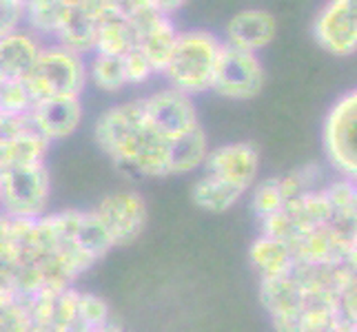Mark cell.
<instances>
[{"label": "cell", "mask_w": 357, "mask_h": 332, "mask_svg": "<svg viewBox=\"0 0 357 332\" xmlns=\"http://www.w3.org/2000/svg\"><path fill=\"white\" fill-rule=\"evenodd\" d=\"M76 332H102V328L100 330H76Z\"/></svg>", "instance_id": "cell-37"}, {"label": "cell", "mask_w": 357, "mask_h": 332, "mask_svg": "<svg viewBox=\"0 0 357 332\" xmlns=\"http://www.w3.org/2000/svg\"><path fill=\"white\" fill-rule=\"evenodd\" d=\"M52 198V177L45 162L0 171V213L11 219H38Z\"/></svg>", "instance_id": "cell-4"}, {"label": "cell", "mask_w": 357, "mask_h": 332, "mask_svg": "<svg viewBox=\"0 0 357 332\" xmlns=\"http://www.w3.org/2000/svg\"><path fill=\"white\" fill-rule=\"evenodd\" d=\"M58 3H63L65 7H76V5H82V0H58Z\"/></svg>", "instance_id": "cell-36"}, {"label": "cell", "mask_w": 357, "mask_h": 332, "mask_svg": "<svg viewBox=\"0 0 357 332\" xmlns=\"http://www.w3.org/2000/svg\"><path fill=\"white\" fill-rule=\"evenodd\" d=\"M49 149H52V142H47L38 131H33L31 127L22 129L5 144H0V171L45 162Z\"/></svg>", "instance_id": "cell-21"}, {"label": "cell", "mask_w": 357, "mask_h": 332, "mask_svg": "<svg viewBox=\"0 0 357 332\" xmlns=\"http://www.w3.org/2000/svg\"><path fill=\"white\" fill-rule=\"evenodd\" d=\"M324 193L333 206L337 219H355L357 215V191L355 180L351 177H335L324 184Z\"/></svg>", "instance_id": "cell-26"}, {"label": "cell", "mask_w": 357, "mask_h": 332, "mask_svg": "<svg viewBox=\"0 0 357 332\" xmlns=\"http://www.w3.org/2000/svg\"><path fill=\"white\" fill-rule=\"evenodd\" d=\"M33 97L24 78H0V113L29 116Z\"/></svg>", "instance_id": "cell-25"}, {"label": "cell", "mask_w": 357, "mask_h": 332, "mask_svg": "<svg viewBox=\"0 0 357 332\" xmlns=\"http://www.w3.org/2000/svg\"><path fill=\"white\" fill-rule=\"evenodd\" d=\"M264 89V67L257 54L222 42L213 71L211 91L229 100H251Z\"/></svg>", "instance_id": "cell-7"}, {"label": "cell", "mask_w": 357, "mask_h": 332, "mask_svg": "<svg viewBox=\"0 0 357 332\" xmlns=\"http://www.w3.org/2000/svg\"><path fill=\"white\" fill-rule=\"evenodd\" d=\"M84 109L80 97H43L36 100L29 111V125L38 131L47 142H58L69 138L82 125Z\"/></svg>", "instance_id": "cell-13"}, {"label": "cell", "mask_w": 357, "mask_h": 332, "mask_svg": "<svg viewBox=\"0 0 357 332\" xmlns=\"http://www.w3.org/2000/svg\"><path fill=\"white\" fill-rule=\"evenodd\" d=\"M87 78L96 89L105 93H118L127 87L125 67H122V56H105L91 54L87 63Z\"/></svg>", "instance_id": "cell-24"}, {"label": "cell", "mask_w": 357, "mask_h": 332, "mask_svg": "<svg viewBox=\"0 0 357 332\" xmlns=\"http://www.w3.org/2000/svg\"><path fill=\"white\" fill-rule=\"evenodd\" d=\"M140 104L149 127L165 140H174L178 135L200 127L193 97L174 87L158 89L140 97Z\"/></svg>", "instance_id": "cell-8"}, {"label": "cell", "mask_w": 357, "mask_h": 332, "mask_svg": "<svg viewBox=\"0 0 357 332\" xmlns=\"http://www.w3.org/2000/svg\"><path fill=\"white\" fill-rule=\"evenodd\" d=\"M153 3V9L160 11V14L165 16H171L174 18V14H178V11L189 3V0H151Z\"/></svg>", "instance_id": "cell-32"}, {"label": "cell", "mask_w": 357, "mask_h": 332, "mask_svg": "<svg viewBox=\"0 0 357 332\" xmlns=\"http://www.w3.org/2000/svg\"><path fill=\"white\" fill-rule=\"evenodd\" d=\"M16 299H18V294H16L14 290H11V288L5 284V281H0V313H3L9 303H14Z\"/></svg>", "instance_id": "cell-33"}, {"label": "cell", "mask_w": 357, "mask_h": 332, "mask_svg": "<svg viewBox=\"0 0 357 332\" xmlns=\"http://www.w3.org/2000/svg\"><path fill=\"white\" fill-rule=\"evenodd\" d=\"M135 24V33L138 40L135 47L146 56V60L151 63L158 76H162V71L169 63L171 54H174L176 42H178V27L171 16L160 14V11H146L142 16L131 18Z\"/></svg>", "instance_id": "cell-14"}, {"label": "cell", "mask_w": 357, "mask_h": 332, "mask_svg": "<svg viewBox=\"0 0 357 332\" xmlns=\"http://www.w3.org/2000/svg\"><path fill=\"white\" fill-rule=\"evenodd\" d=\"M298 264H355L357 235L355 219H333L306 230L291 244Z\"/></svg>", "instance_id": "cell-5"}, {"label": "cell", "mask_w": 357, "mask_h": 332, "mask_svg": "<svg viewBox=\"0 0 357 332\" xmlns=\"http://www.w3.org/2000/svg\"><path fill=\"white\" fill-rule=\"evenodd\" d=\"M0 332H29V313L22 299H16L0 313Z\"/></svg>", "instance_id": "cell-30"}, {"label": "cell", "mask_w": 357, "mask_h": 332, "mask_svg": "<svg viewBox=\"0 0 357 332\" xmlns=\"http://www.w3.org/2000/svg\"><path fill=\"white\" fill-rule=\"evenodd\" d=\"M135 40H138L135 24L118 5L102 11V14L98 16L93 54L125 56L127 52H131V49L135 47Z\"/></svg>", "instance_id": "cell-17"}, {"label": "cell", "mask_w": 357, "mask_h": 332, "mask_svg": "<svg viewBox=\"0 0 357 332\" xmlns=\"http://www.w3.org/2000/svg\"><path fill=\"white\" fill-rule=\"evenodd\" d=\"M43 38H38L27 27H18L0 35V76L5 78H27L36 58L43 49Z\"/></svg>", "instance_id": "cell-16"}, {"label": "cell", "mask_w": 357, "mask_h": 332, "mask_svg": "<svg viewBox=\"0 0 357 332\" xmlns=\"http://www.w3.org/2000/svg\"><path fill=\"white\" fill-rule=\"evenodd\" d=\"M24 82H27L33 102L43 97H80L89 82L87 60L56 42L43 45Z\"/></svg>", "instance_id": "cell-3"}, {"label": "cell", "mask_w": 357, "mask_h": 332, "mask_svg": "<svg viewBox=\"0 0 357 332\" xmlns=\"http://www.w3.org/2000/svg\"><path fill=\"white\" fill-rule=\"evenodd\" d=\"M324 153L340 177L357 175V93L349 91L331 106L322 129Z\"/></svg>", "instance_id": "cell-6"}, {"label": "cell", "mask_w": 357, "mask_h": 332, "mask_svg": "<svg viewBox=\"0 0 357 332\" xmlns=\"http://www.w3.org/2000/svg\"><path fill=\"white\" fill-rule=\"evenodd\" d=\"M114 246H129L142 235L146 226V204L138 193H114L96 208Z\"/></svg>", "instance_id": "cell-11"}, {"label": "cell", "mask_w": 357, "mask_h": 332, "mask_svg": "<svg viewBox=\"0 0 357 332\" xmlns=\"http://www.w3.org/2000/svg\"><path fill=\"white\" fill-rule=\"evenodd\" d=\"M78 319H80L82 328H87V330H100L112 322V319H109L107 303L100 297H96V294H89V292H80Z\"/></svg>", "instance_id": "cell-28"}, {"label": "cell", "mask_w": 357, "mask_h": 332, "mask_svg": "<svg viewBox=\"0 0 357 332\" xmlns=\"http://www.w3.org/2000/svg\"><path fill=\"white\" fill-rule=\"evenodd\" d=\"M242 195H244L242 189L233 187V184L220 180V177L208 175V173H204L191 189V198H193L195 206L204 208L208 213L229 211L231 206H236L240 202Z\"/></svg>", "instance_id": "cell-22"}, {"label": "cell", "mask_w": 357, "mask_h": 332, "mask_svg": "<svg viewBox=\"0 0 357 332\" xmlns=\"http://www.w3.org/2000/svg\"><path fill=\"white\" fill-rule=\"evenodd\" d=\"M220 49H222V40L211 31H180L174 54L162 71V76L169 80V87L191 97L211 91Z\"/></svg>", "instance_id": "cell-2"}, {"label": "cell", "mask_w": 357, "mask_h": 332, "mask_svg": "<svg viewBox=\"0 0 357 332\" xmlns=\"http://www.w3.org/2000/svg\"><path fill=\"white\" fill-rule=\"evenodd\" d=\"M260 297L271 322H273L275 332H302L306 301L293 273L262 279Z\"/></svg>", "instance_id": "cell-10"}, {"label": "cell", "mask_w": 357, "mask_h": 332, "mask_svg": "<svg viewBox=\"0 0 357 332\" xmlns=\"http://www.w3.org/2000/svg\"><path fill=\"white\" fill-rule=\"evenodd\" d=\"M208 140L202 127H195L167 142V175H187L204 164Z\"/></svg>", "instance_id": "cell-19"}, {"label": "cell", "mask_w": 357, "mask_h": 332, "mask_svg": "<svg viewBox=\"0 0 357 332\" xmlns=\"http://www.w3.org/2000/svg\"><path fill=\"white\" fill-rule=\"evenodd\" d=\"M76 244L93 264L100 262L112 248H116L112 235H109V230L105 228V224L96 215L93 208L91 211H80L78 226H76Z\"/></svg>", "instance_id": "cell-23"}, {"label": "cell", "mask_w": 357, "mask_h": 332, "mask_svg": "<svg viewBox=\"0 0 357 332\" xmlns=\"http://www.w3.org/2000/svg\"><path fill=\"white\" fill-rule=\"evenodd\" d=\"M251 206H253V213L260 219L271 217L284 206V198H282L280 187H278V177H268V180L257 184L255 191H253Z\"/></svg>", "instance_id": "cell-27"}, {"label": "cell", "mask_w": 357, "mask_h": 332, "mask_svg": "<svg viewBox=\"0 0 357 332\" xmlns=\"http://www.w3.org/2000/svg\"><path fill=\"white\" fill-rule=\"evenodd\" d=\"M315 42L333 56H353L357 49V0H328L313 22Z\"/></svg>", "instance_id": "cell-9"}, {"label": "cell", "mask_w": 357, "mask_h": 332, "mask_svg": "<svg viewBox=\"0 0 357 332\" xmlns=\"http://www.w3.org/2000/svg\"><path fill=\"white\" fill-rule=\"evenodd\" d=\"M122 67H125V78L127 87H138V84H146L153 76H158L146 56L140 52L138 47H133L131 52L122 56Z\"/></svg>", "instance_id": "cell-29"}, {"label": "cell", "mask_w": 357, "mask_h": 332, "mask_svg": "<svg viewBox=\"0 0 357 332\" xmlns=\"http://www.w3.org/2000/svg\"><path fill=\"white\" fill-rule=\"evenodd\" d=\"M22 27L20 0H0V35Z\"/></svg>", "instance_id": "cell-31"}, {"label": "cell", "mask_w": 357, "mask_h": 332, "mask_svg": "<svg viewBox=\"0 0 357 332\" xmlns=\"http://www.w3.org/2000/svg\"><path fill=\"white\" fill-rule=\"evenodd\" d=\"M102 332H129L127 328H122L120 324H114V322H109L105 328H102Z\"/></svg>", "instance_id": "cell-35"}, {"label": "cell", "mask_w": 357, "mask_h": 332, "mask_svg": "<svg viewBox=\"0 0 357 332\" xmlns=\"http://www.w3.org/2000/svg\"><path fill=\"white\" fill-rule=\"evenodd\" d=\"M249 260L253 268L260 273V279H273L280 275H287L295 266L291 246L287 242H280L268 235H260L251 244Z\"/></svg>", "instance_id": "cell-20"}, {"label": "cell", "mask_w": 357, "mask_h": 332, "mask_svg": "<svg viewBox=\"0 0 357 332\" xmlns=\"http://www.w3.org/2000/svg\"><path fill=\"white\" fill-rule=\"evenodd\" d=\"M225 33V45L242 49V52L260 54L264 47L273 42L278 22L273 14H268L264 9H244L229 20Z\"/></svg>", "instance_id": "cell-15"}, {"label": "cell", "mask_w": 357, "mask_h": 332, "mask_svg": "<svg viewBox=\"0 0 357 332\" xmlns=\"http://www.w3.org/2000/svg\"><path fill=\"white\" fill-rule=\"evenodd\" d=\"M96 31H98V18L87 7L82 5L67 7L65 16L54 33V42L78 56H87L93 54Z\"/></svg>", "instance_id": "cell-18"}, {"label": "cell", "mask_w": 357, "mask_h": 332, "mask_svg": "<svg viewBox=\"0 0 357 332\" xmlns=\"http://www.w3.org/2000/svg\"><path fill=\"white\" fill-rule=\"evenodd\" d=\"M202 166L204 173L225 180L246 193L260 173V151L251 142L225 144L208 149Z\"/></svg>", "instance_id": "cell-12"}, {"label": "cell", "mask_w": 357, "mask_h": 332, "mask_svg": "<svg viewBox=\"0 0 357 332\" xmlns=\"http://www.w3.org/2000/svg\"><path fill=\"white\" fill-rule=\"evenodd\" d=\"M326 332H357V324L349 322V319H337V322L331 326Z\"/></svg>", "instance_id": "cell-34"}, {"label": "cell", "mask_w": 357, "mask_h": 332, "mask_svg": "<svg viewBox=\"0 0 357 332\" xmlns=\"http://www.w3.org/2000/svg\"><path fill=\"white\" fill-rule=\"evenodd\" d=\"M98 146L122 168L144 177H167V142L149 127L140 100L116 104L96 120Z\"/></svg>", "instance_id": "cell-1"}]
</instances>
